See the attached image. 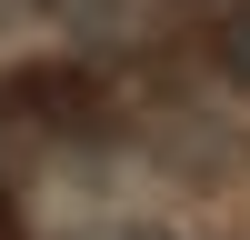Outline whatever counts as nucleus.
<instances>
[{
    "instance_id": "f257e3e1",
    "label": "nucleus",
    "mask_w": 250,
    "mask_h": 240,
    "mask_svg": "<svg viewBox=\"0 0 250 240\" xmlns=\"http://www.w3.org/2000/svg\"><path fill=\"white\" fill-rule=\"evenodd\" d=\"M220 70H230V80H250V10H230V20H220Z\"/></svg>"
},
{
    "instance_id": "f03ea898",
    "label": "nucleus",
    "mask_w": 250,
    "mask_h": 240,
    "mask_svg": "<svg viewBox=\"0 0 250 240\" xmlns=\"http://www.w3.org/2000/svg\"><path fill=\"white\" fill-rule=\"evenodd\" d=\"M0 240H20V220H10V200H0Z\"/></svg>"
}]
</instances>
